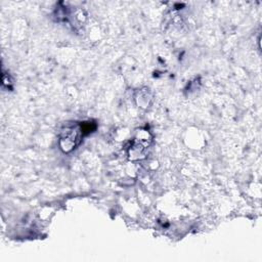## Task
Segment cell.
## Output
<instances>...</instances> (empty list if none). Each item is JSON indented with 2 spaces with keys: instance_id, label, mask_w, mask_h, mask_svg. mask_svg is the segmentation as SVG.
I'll list each match as a JSON object with an SVG mask.
<instances>
[{
  "instance_id": "obj_1",
  "label": "cell",
  "mask_w": 262,
  "mask_h": 262,
  "mask_svg": "<svg viewBox=\"0 0 262 262\" xmlns=\"http://www.w3.org/2000/svg\"><path fill=\"white\" fill-rule=\"evenodd\" d=\"M83 135L84 134H83L81 125L64 127L61 130L60 137H59L60 148L64 152L71 151L73 148H75L79 144Z\"/></svg>"
},
{
  "instance_id": "obj_2",
  "label": "cell",
  "mask_w": 262,
  "mask_h": 262,
  "mask_svg": "<svg viewBox=\"0 0 262 262\" xmlns=\"http://www.w3.org/2000/svg\"><path fill=\"white\" fill-rule=\"evenodd\" d=\"M149 142H150V138H149L148 132L140 130V132H138V136L135 138L134 143L130 149V158L132 160L143 158L144 151L149 145Z\"/></svg>"
}]
</instances>
